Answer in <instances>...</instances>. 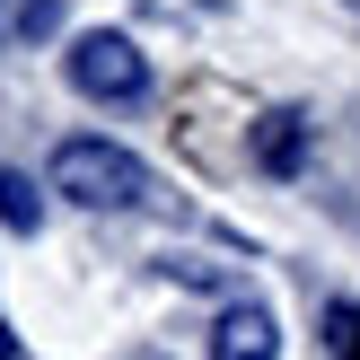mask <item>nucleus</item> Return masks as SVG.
I'll list each match as a JSON object with an SVG mask.
<instances>
[{"label": "nucleus", "mask_w": 360, "mask_h": 360, "mask_svg": "<svg viewBox=\"0 0 360 360\" xmlns=\"http://www.w3.org/2000/svg\"><path fill=\"white\" fill-rule=\"evenodd\" d=\"M53 193H70L79 211H141L150 202V167L123 141H62L53 150Z\"/></svg>", "instance_id": "obj_1"}, {"label": "nucleus", "mask_w": 360, "mask_h": 360, "mask_svg": "<svg viewBox=\"0 0 360 360\" xmlns=\"http://www.w3.org/2000/svg\"><path fill=\"white\" fill-rule=\"evenodd\" d=\"M18 35H62V0H18Z\"/></svg>", "instance_id": "obj_7"}, {"label": "nucleus", "mask_w": 360, "mask_h": 360, "mask_svg": "<svg viewBox=\"0 0 360 360\" xmlns=\"http://www.w3.org/2000/svg\"><path fill=\"white\" fill-rule=\"evenodd\" d=\"M0 360H18V334H9V316H0Z\"/></svg>", "instance_id": "obj_8"}, {"label": "nucleus", "mask_w": 360, "mask_h": 360, "mask_svg": "<svg viewBox=\"0 0 360 360\" xmlns=\"http://www.w3.org/2000/svg\"><path fill=\"white\" fill-rule=\"evenodd\" d=\"M326 352L334 360H360V299H334V308H326Z\"/></svg>", "instance_id": "obj_6"}, {"label": "nucleus", "mask_w": 360, "mask_h": 360, "mask_svg": "<svg viewBox=\"0 0 360 360\" xmlns=\"http://www.w3.org/2000/svg\"><path fill=\"white\" fill-rule=\"evenodd\" d=\"M0 229H18V238L44 229V202H35V185H27L18 167H0Z\"/></svg>", "instance_id": "obj_5"}, {"label": "nucleus", "mask_w": 360, "mask_h": 360, "mask_svg": "<svg viewBox=\"0 0 360 360\" xmlns=\"http://www.w3.org/2000/svg\"><path fill=\"white\" fill-rule=\"evenodd\" d=\"M211 360H281V326L264 299H229L211 326Z\"/></svg>", "instance_id": "obj_4"}, {"label": "nucleus", "mask_w": 360, "mask_h": 360, "mask_svg": "<svg viewBox=\"0 0 360 360\" xmlns=\"http://www.w3.org/2000/svg\"><path fill=\"white\" fill-rule=\"evenodd\" d=\"M62 70H70V88H79V97H97V105H141V97H150V53H141L132 35H115V27L70 35Z\"/></svg>", "instance_id": "obj_2"}, {"label": "nucleus", "mask_w": 360, "mask_h": 360, "mask_svg": "<svg viewBox=\"0 0 360 360\" xmlns=\"http://www.w3.org/2000/svg\"><path fill=\"white\" fill-rule=\"evenodd\" d=\"M308 150H316V123L299 115V105H264V115L246 123V167L273 176V185L308 176Z\"/></svg>", "instance_id": "obj_3"}, {"label": "nucleus", "mask_w": 360, "mask_h": 360, "mask_svg": "<svg viewBox=\"0 0 360 360\" xmlns=\"http://www.w3.org/2000/svg\"><path fill=\"white\" fill-rule=\"evenodd\" d=\"M343 9H352V18H360V0H343Z\"/></svg>", "instance_id": "obj_9"}]
</instances>
